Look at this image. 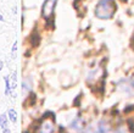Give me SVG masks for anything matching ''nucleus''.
Returning a JSON list of instances; mask_svg holds the SVG:
<instances>
[{
  "label": "nucleus",
  "mask_w": 134,
  "mask_h": 133,
  "mask_svg": "<svg viewBox=\"0 0 134 133\" xmlns=\"http://www.w3.org/2000/svg\"><path fill=\"white\" fill-rule=\"evenodd\" d=\"M116 9L117 6L115 0H99L95 6V16L100 20H110Z\"/></svg>",
  "instance_id": "obj_1"
},
{
  "label": "nucleus",
  "mask_w": 134,
  "mask_h": 133,
  "mask_svg": "<svg viewBox=\"0 0 134 133\" xmlns=\"http://www.w3.org/2000/svg\"><path fill=\"white\" fill-rule=\"evenodd\" d=\"M117 89L124 97H134V78L126 77L117 82Z\"/></svg>",
  "instance_id": "obj_2"
},
{
  "label": "nucleus",
  "mask_w": 134,
  "mask_h": 133,
  "mask_svg": "<svg viewBox=\"0 0 134 133\" xmlns=\"http://www.w3.org/2000/svg\"><path fill=\"white\" fill-rule=\"evenodd\" d=\"M85 133H115V131L111 128V126H110L107 122L100 121V122H98L96 125L90 127Z\"/></svg>",
  "instance_id": "obj_3"
},
{
  "label": "nucleus",
  "mask_w": 134,
  "mask_h": 133,
  "mask_svg": "<svg viewBox=\"0 0 134 133\" xmlns=\"http://www.w3.org/2000/svg\"><path fill=\"white\" fill-rule=\"evenodd\" d=\"M57 0H45L43 4V9H42V15L44 18H50L54 14L55 6H56Z\"/></svg>",
  "instance_id": "obj_4"
},
{
  "label": "nucleus",
  "mask_w": 134,
  "mask_h": 133,
  "mask_svg": "<svg viewBox=\"0 0 134 133\" xmlns=\"http://www.w3.org/2000/svg\"><path fill=\"white\" fill-rule=\"evenodd\" d=\"M72 127H73L74 130H77L78 132H81L82 130H83V127H84V122H83V120L82 119H76L74 120V122H73V125H72Z\"/></svg>",
  "instance_id": "obj_5"
},
{
  "label": "nucleus",
  "mask_w": 134,
  "mask_h": 133,
  "mask_svg": "<svg viewBox=\"0 0 134 133\" xmlns=\"http://www.w3.org/2000/svg\"><path fill=\"white\" fill-rule=\"evenodd\" d=\"M51 131H53V125H51L50 122H45L42 126L39 133H51Z\"/></svg>",
  "instance_id": "obj_6"
},
{
  "label": "nucleus",
  "mask_w": 134,
  "mask_h": 133,
  "mask_svg": "<svg viewBox=\"0 0 134 133\" xmlns=\"http://www.w3.org/2000/svg\"><path fill=\"white\" fill-rule=\"evenodd\" d=\"M9 116H10V120L12 122H16V121H17V114H16V111H15L14 109H10V110H9Z\"/></svg>",
  "instance_id": "obj_7"
},
{
  "label": "nucleus",
  "mask_w": 134,
  "mask_h": 133,
  "mask_svg": "<svg viewBox=\"0 0 134 133\" xmlns=\"http://www.w3.org/2000/svg\"><path fill=\"white\" fill-rule=\"evenodd\" d=\"M0 126L3 127L4 130H5V128H7V121H6V116L5 115H1L0 116Z\"/></svg>",
  "instance_id": "obj_8"
},
{
  "label": "nucleus",
  "mask_w": 134,
  "mask_h": 133,
  "mask_svg": "<svg viewBox=\"0 0 134 133\" xmlns=\"http://www.w3.org/2000/svg\"><path fill=\"white\" fill-rule=\"evenodd\" d=\"M16 86H17V83H16V72H14L12 76H11V88H16Z\"/></svg>",
  "instance_id": "obj_9"
},
{
  "label": "nucleus",
  "mask_w": 134,
  "mask_h": 133,
  "mask_svg": "<svg viewBox=\"0 0 134 133\" xmlns=\"http://www.w3.org/2000/svg\"><path fill=\"white\" fill-rule=\"evenodd\" d=\"M10 78L9 77H5V83H6V92H5V94L6 95H9L10 94Z\"/></svg>",
  "instance_id": "obj_10"
},
{
  "label": "nucleus",
  "mask_w": 134,
  "mask_h": 133,
  "mask_svg": "<svg viewBox=\"0 0 134 133\" xmlns=\"http://www.w3.org/2000/svg\"><path fill=\"white\" fill-rule=\"evenodd\" d=\"M16 53H17V42L14 43V46H12V57H16Z\"/></svg>",
  "instance_id": "obj_11"
},
{
  "label": "nucleus",
  "mask_w": 134,
  "mask_h": 133,
  "mask_svg": "<svg viewBox=\"0 0 134 133\" xmlns=\"http://www.w3.org/2000/svg\"><path fill=\"white\" fill-rule=\"evenodd\" d=\"M3 133H11L10 132V130H7V128H5V130H4V132Z\"/></svg>",
  "instance_id": "obj_12"
},
{
  "label": "nucleus",
  "mask_w": 134,
  "mask_h": 133,
  "mask_svg": "<svg viewBox=\"0 0 134 133\" xmlns=\"http://www.w3.org/2000/svg\"><path fill=\"white\" fill-rule=\"evenodd\" d=\"M3 70V62H1V61H0V71Z\"/></svg>",
  "instance_id": "obj_13"
},
{
  "label": "nucleus",
  "mask_w": 134,
  "mask_h": 133,
  "mask_svg": "<svg viewBox=\"0 0 134 133\" xmlns=\"http://www.w3.org/2000/svg\"><path fill=\"white\" fill-rule=\"evenodd\" d=\"M1 20H3V16H1V15H0V21H1Z\"/></svg>",
  "instance_id": "obj_14"
}]
</instances>
